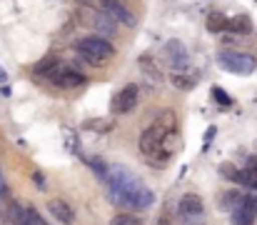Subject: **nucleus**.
Wrapping results in <instances>:
<instances>
[{"label": "nucleus", "instance_id": "nucleus-1", "mask_svg": "<svg viewBox=\"0 0 257 225\" xmlns=\"http://www.w3.org/2000/svg\"><path fill=\"white\" fill-rule=\"evenodd\" d=\"M175 135H177V123H175V115L165 113L158 123H153L150 128L143 130L140 135V153L155 163V165H165L175 153Z\"/></svg>", "mask_w": 257, "mask_h": 225}, {"label": "nucleus", "instance_id": "nucleus-2", "mask_svg": "<svg viewBox=\"0 0 257 225\" xmlns=\"http://www.w3.org/2000/svg\"><path fill=\"white\" fill-rule=\"evenodd\" d=\"M107 183H110V193L115 195L117 203L127 205V208H135V210H145L155 203V193L140 183L138 175H133L127 168H110L107 170Z\"/></svg>", "mask_w": 257, "mask_h": 225}, {"label": "nucleus", "instance_id": "nucleus-3", "mask_svg": "<svg viewBox=\"0 0 257 225\" xmlns=\"http://www.w3.org/2000/svg\"><path fill=\"white\" fill-rule=\"evenodd\" d=\"M78 53L87 58L90 63H105V60H110L112 55H115V48H112V43L110 40H105V38H97V35H87L83 38L80 43H78Z\"/></svg>", "mask_w": 257, "mask_h": 225}, {"label": "nucleus", "instance_id": "nucleus-4", "mask_svg": "<svg viewBox=\"0 0 257 225\" xmlns=\"http://www.w3.org/2000/svg\"><path fill=\"white\" fill-rule=\"evenodd\" d=\"M217 60L225 70H230L235 75H252L257 68V60L247 53H220Z\"/></svg>", "mask_w": 257, "mask_h": 225}, {"label": "nucleus", "instance_id": "nucleus-5", "mask_svg": "<svg viewBox=\"0 0 257 225\" xmlns=\"http://www.w3.org/2000/svg\"><path fill=\"white\" fill-rule=\"evenodd\" d=\"M50 83H55L58 88H80L83 83H85V75L78 73L75 68H68V65H58L50 78H48Z\"/></svg>", "mask_w": 257, "mask_h": 225}, {"label": "nucleus", "instance_id": "nucleus-6", "mask_svg": "<svg viewBox=\"0 0 257 225\" xmlns=\"http://www.w3.org/2000/svg\"><path fill=\"white\" fill-rule=\"evenodd\" d=\"M138 100H140V88H138L135 83H130V85H125V88L115 95L112 108H115L117 113H133L135 105H138Z\"/></svg>", "mask_w": 257, "mask_h": 225}, {"label": "nucleus", "instance_id": "nucleus-7", "mask_svg": "<svg viewBox=\"0 0 257 225\" xmlns=\"http://www.w3.org/2000/svg\"><path fill=\"white\" fill-rule=\"evenodd\" d=\"M202 213H205V203H202L200 195L187 193V195L180 198V215L182 218H200Z\"/></svg>", "mask_w": 257, "mask_h": 225}, {"label": "nucleus", "instance_id": "nucleus-8", "mask_svg": "<svg viewBox=\"0 0 257 225\" xmlns=\"http://www.w3.org/2000/svg\"><path fill=\"white\" fill-rule=\"evenodd\" d=\"M102 13L110 15L115 23H125V25H130V28L135 25V15H133L127 8H122L117 0H105V3H102Z\"/></svg>", "mask_w": 257, "mask_h": 225}, {"label": "nucleus", "instance_id": "nucleus-9", "mask_svg": "<svg viewBox=\"0 0 257 225\" xmlns=\"http://www.w3.org/2000/svg\"><path fill=\"white\" fill-rule=\"evenodd\" d=\"M257 215V203L252 198H242V203L232 210V220L235 225H252Z\"/></svg>", "mask_w": 257, "mask_h": 225}, {"label": "nucleus", "instance_id": "nucleus-10", "mask_svg": "<svg viewBox=\"0 0 257 225\" xmlns=\"http://www.w3.org/2000/svg\"><path fill=\"white\" fill-rule=\"evenodd\" d=\"M48 210L55 220H60L63 225H73L75 223V210L65 203V200H50L48 203Z\"/></svg>", "mask_w": 257, "mask_h": 225}, {"label": "nucleus", "instance_id": "nucleus-11", "mask_svg": "<svg viewBox=\"0 0 257 225\" xmlns=\"http://www.w3.org/2000/svg\"><path fill=\"white\" fill-rule=\"evenodd\" d=\"M165 50H168V55H170L175 68H185V65H187V53H185V45H182L180 40H168Z\"/></svg>", "mask_w": 257, "mask_h": 225}, {"label": "nucleus", "instance_id": "nucleus-12", "mask_svg": "<svg viewBox=\"0 0 257 225\" xmlns=\"http://www.w3.org/2000/svg\"><path fill=\"white\" fill-rule=\"evenodd\" d=\"M227 30L230 33H237V35H247V33H252V20L247 15H235V18H230Z\"/></svg>", "mask_w": 257, "mask_h": 225}, {"label": "nucleus", "instance_id": "nucleus-13", "mask_svg": "<svg viewBox=\"0 0 257 225\" xmlns=\"http://www.w3.org/2000/svg\"><path fill=\"white\" fill-rule=\"evenodd\" d=\"M227 23H230V18H225V15L217 13V10H212V13L207 15V28H210V33H222V30H227Z\"/></svg>", "mask_w": 257, "mask_h": 225}, {"label": "nucleus", "instance_id": "nucleus-14", "mask_svg": "<svg viewBox=\"0 0 257 225\" xmlns=\"http://www.w3.org/2000/svg\"><path fill=\"white\" fill-rule=\"evenodd\" d=\"M85 128L95 130V133H110L115 128V123L110 118H90V120H85Z\"/></svg>", "mask_w": 257, "mask_h": 225}, {"label": "nucleus", "instance_id": "nucleus-15", "mask_svg": "<svg viewBox=\"0 0 257 225\" xmlns=\"http://www.w3.org/2000/svg\"><path fill=\"white\" fill-rule=\"evenodd\" d=\"M240 203H242V195H240V193H235V190H230V193H225V195L220 198V210L232 213Z\"/></svg>", "mask_w": 257, "mask_h": 225}, {"label": "nucleus", "instance_id": "nucleus-16", "mask_svg": "<svg viewBox=\"0 0 257 225\" xmlns=\"http://www.w3.org/2000/svg\"><path fill=\"white\" fill-rule=\"evenodd\" d=\"M220 175H222V178H227V180H235V183H242V180H245V173H242V170H237L232 163L220 165Z\"/></svg>", "mask_w": 257, "mask_h": 225}, {"label": "nucleus", "instance_id": "nucleus-17", "mask_svg": "<svg viewBox=\"0 0 257 225\" xmlns=\"http://www.w3.org/2000/svg\"><path fill=\"white\" fill-rule=\"evenodd\" d=\"M110 225H145L140 218H135V215H130V213H120V215H115L112 218V223Z\"/></svg>", "mask_w": 257, "mask_h": 225}, {"label": "nucleus", "instance_id": "nucleus-18", "mask_svg": "<svg viewBox=\"0 0 257 225\" xmlns=\"http://www.w3.org/2000/svg\"><path fill=\"white\" fill-rule=\"evenodd\" d=\"M172 83L180 88V90H192L195 85V78H182V75H172Z\"/></svg>", "mask_w": 257, "mask_h": 225}, {"label": "nucleus", "instance_id": "nucleus-19", "mask_svg": "<svg viewBox=\"0 0 257 225\" xmlns=\"http://www.w3.org/2000/svg\"><path fill=\"white\" fill-rule=\"evenodd\" d=\"M212 95H215V100H217L220 105H232V100H230V95H227V93H222L220 88H215V90H212Z\"/></svg>", "mask_w": 257, "mask_h": 225}, {"label": "nucleus", "instance_id": "nucleus-20", "mask_svg": "<svg viewBox=\"0 0 257 225\" xmlns=\"http://www.w3.org/2000/svg\"><path fill=\"white\" fill-rule=\"evenodd\" d=\"M33 180H35V185H38V190H45V178H43L40 173H35V175H33Z\"/></svg>", "mask_w": 257, "mask_h": 225}, {"label": "nucleus", "instance_id": "nucleus-21", "mask_svg": "<svg viewBox=\"0 0 257 225\" xmlns=\"http://www.w3.org/2000/svg\"><path fill=\"white\" fill-rule=\"evenodd\" d=\"M8 193V183H5V178H3V173H0V198Z\"/></svg>", "mask_w": 257, "mask_h": 225}]
</instances>
